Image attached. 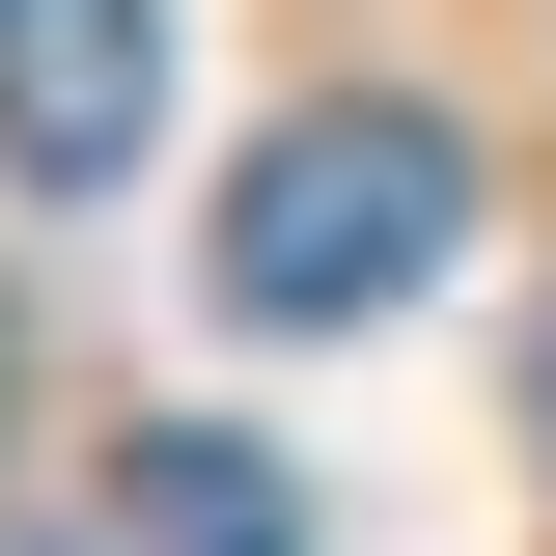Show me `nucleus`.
I'll return each mask as SVG.
<instances>
[{
    "mask_svg": "<svg viewBox=\"0 0 556 556\" xmlns=\"http://www.w3.org/2000/svg\"><path fill=\"white\" fill-rule=\"evenodd\" d=\"M112 556H306V501H278L251 445H195V417H167V445H112Z\"/></svg>",
    "mask_w": 556,
    "mask_h": 556,
    "instance_id": "7ed1b4c3",
    "label": "nucleus"
},
{
    "mask_svg": "<svg viewBox=\"0 0 556 556\" xmlns=\"http://www.w3.org/2000/svg\"><path fill=\"white\" fill-rule=\"evenodd\" d=\"M473 251V139L445 112H278L251 167H223V334H362V306H417V278Z\"/></svg>",
    "mask_w": 556,
    "mask_h": 556,
    "instance_id": "f257e3e1",
    "label": "nucleus"
},
{
    "mask_svg": "<svg viewBox=\"0 0 556 556\" xmlns=\"http://www.w3.org/2000/svg\"><path fill=\"white\" fill-rule=\"evenodd\" d=\"M139 112H167V28L139 0H0V167L28 195H112Z\"/></svg>",
    "mask_w": 556,
    "mask_h": 556,
    "instance_id": "f03ea898",
    "label": "nucleus"
}]
</instances>
